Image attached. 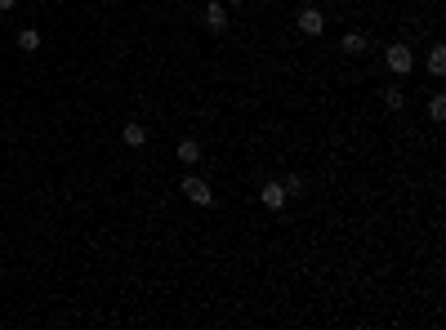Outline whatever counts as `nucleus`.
<instances>
[{
  "mask_svg": "<svg viewBox=\"0 0 446 330\" xmlns=\"http://www.w3.org/2000/svg\"><path fill=\"white\" fill-rule=\"evenodd\" d=\"M384 63H389L393 76H406V71H415V54H411V45H389V50H384Z\"/></svg>",
  "mask_w": 446,
  "mask_h": 330,
  "instance_id": "nucleus-1",
  "label": "nucleus"
},
{
  "mask_svg": "<svg viewBox=\"0 0 446 330\" xmlns=\"http://www.w3.org/2000/svg\"><path fill=\"white\" fill-rule=\"evenodd\" d=\"M179 192H183L192 205H214V192H210V183L201 179V174H188L183 183H179Z\"/></svg>",
  "mask_w": 446,
  "mask_h": 330,
  "instance_id": "nucleus-2",
  "label": "nucleus"
},
{
  "mask_svg": "<svg viewBox=\"0 0 446 330\" xmlns=\"http://www.w3.org/2000/svg\"><path fill=\"white\" fill-rule=\"evenodd\" d=\"M295 22H299V32H304V36H321V32H326V14H321L317 5H304Z\"/></svg>",
  "mask_w": 446,
  "mask_h": 330,
  "instance_id": "nucleus-3",
  "label": "nucleus"
},
{
  "mask_svg": "<svg viewBox=\"0 0 446 330\" xmlns=\"http://www.w3.org/2000/svg\"><path fill=\"white\" fill-rule=\"evenodd\" d=\"M259 201L268 205V210H286V201H291V192L281 188V179H268V183H263V188H259Z\"/></svg>",
  "mask_w": 446,
  "mask_h": 330,
  "instance_id": "nucleus-4",
  "label": "nucleus"
},
{
  "mask_svg": "<svg viewBox=\"0 0 446 330\" xmlns=\"http://www.w3.org/2000/svg\"><path fill=\"white\" fill-rule=\"evenodd\" d=\"M206 27L210 32H228V5L223 0H210L206 5Z\"/></svg>",
  "mask_w": 446,
  "mask_h": 330,
  "instance_id": "nucleus-5",
  "label": "nucleus"
},
{
  "mask_svg": "<svg viewBox=\"0 0 446 330\" xmlns=\"http://www.w3.org/2000/svg\"><path fill=\"white\" fill-rule=\"evenodd\" d=\"M120 139H125L130 148H143V143H148V125H143V121H125V125H120Z\"/></svg>",
  "mask_w": 446,
  "mask_h": 330,
  "instance_id": "nucleus-6",
  "label": "nucleus"
},
{
  "mask_svg": "<svg viewBox=\"0 0 446 330\" xmlns=\"http://www.w3.org/2000/svg\"><path fill=\"white\" fill-rule=\"evenodd\" d=\"M340 50H344L348 58H361V54H366V36H361V32H344Z\"/></svg>",
  "mask_w": 446,
  "mask_h": 330,
  "instance_id": "nucleus-7",
  "label": "nucleus"
},
{
  "mask_svg": "<svg viewBox=\"0 0 446 330\" xmlns=\"http://www.w3.org/2000/svg\"><path fill=\"white\" fill-rule=\"evenodd\" d=\"M174 156H179L183 165H197V161H201V143H197V139H183V143H179V152H174Z\"/></svg>",
  "mask_w": 446,
  "mask_h": 330,
  "instance_id": "nucleus-8",
  "label": "nucleus"
},
{
  "mask_svg": "<svg viewBox=\"0 0 446 330\" xmlns=\"http://www.w3.org/2000/svg\"><path fill=\"white\" fill-rule=\"evenodd\" d=\"M281 188L291 192V197H304V192H308V179H304V174H299V170H295V174H286V179H281Z\"/></svg>",
  "mask_w": 446,
  "mask_h": 330,
  "instance_id": "nucleus-9",
  "label": "nucleus"
},
{
  "mask_svg": "<svg viewBox=\"0 0 446 330\" xmlns=\"http://www.w3.org/2000/svg\"><path fill=\"white\" fill-rule=\"evenodd\" d=\"M428 71H433V76L446 71V45H433V50H428Z\"/></svg>",
  "mask_w": 446,
  "mask_h": 330,
  "instance_id": "nucleus-10",
  "label": "nucleus"
},
{
  "mask_svg": "<svg viewBox=\"0 0 446 330\" xmlns=\"http://www.w3.org/2000/svg\"><path fill=\"white\" fill-rule=\"evenodd\" d=\"M18 50H27V54L41 50V32H36V27H22V32H18Z\"/></svg>",
  "mask_w": 446,
  "mask_h": 330,
  "instance_id": "nucleus-11",
  "label": "nucleus"
},
{
  "mask_svg": "<svg viewBox=\"0 0 446 330\" xmlns=\"http://www.w3.org/2000/svg\"><path fill=\"white\" fill-rule=\"evenodd\" d=\"M384 107H389V112H402V107H406V94L397 90V85H389V90H384Z\"/></svg>",
  "mask_w": 446,
  "mask_h": 330,
  "instance_id": "nucleus-12",
  "label": "nucleus"
},
{
  "mask_svg": "<svg viewBox=\"0 0 446 330\" xmlns=\"http://www.w3.org/2000/svg\"><path fill=\"white\" fill-rule=\"evenodd\" d=\"M428 116L433 121H446V99H442V94H433V99H428Z\"/></svg>",
  "mask_w": 446,
  "mask_h": 330,
  "instance_id": "nucleus-13",
  "label": "nucleus"
},
{
  "mask_svg": "<svg viewBox=\"0 0 446 330\" xmlns=\"http://www.w3.org/2000/svg\"><path fill=\"white\" fill-rule=\"evenodd\" d=\"M9 9H14V0H0V14H9Z\"/></svg>",
  "mask_w": 446,
  "mask_h": 330,
  "instance_id": "nucleus-14",
  "label": "nucleus"
},
{
  "mask_svg": "<svg viewBox=\"0 0 446 330\" xmlns=\"http://www.w3.org/2000/svg\"><path fill=\"white\" fill-rule=\"evenodd\" d=\"M223 5H241V0H223Z\"/></svg>",
  "mask_w": 446,
  "mask_h": 330,
  "instance_id": "nucleus-15",
  "label": "nucleus"
}]
</instances>
